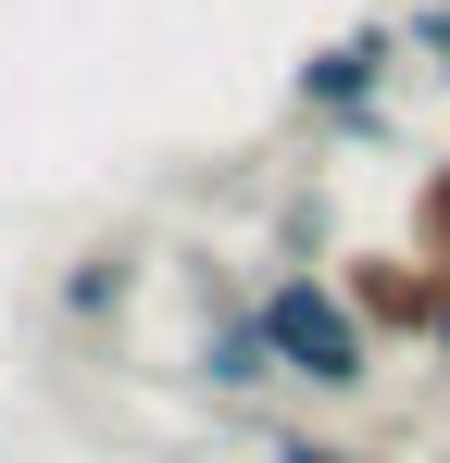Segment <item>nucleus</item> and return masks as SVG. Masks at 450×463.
I'll use <instances>...</instances> for the list:
<instances>
[{"label":"nucleus","mask_w":450,"mask_h":463,"mask_svg":"<svg viewBox=\"0 0 450 463\" xmlns=\"http://www.w3.org/2000/svg\"><path fill=\"white\" fill-rule=\"evenodd\" d=\"M250 301H263V338H276V376L288 388H313V401H363L375 388L388 351H375V326L351 313V288H338L325 263H276Z\"/></svg>","instance_id":"obj_1"},{"label":"nucleus","mask_w":450,"mask_h":463,"mask_svg":"<svg viewBox=\"0 0 450 463\" xmlns=\"http://www.w3.org/2000/svg\"><path fill=\"white\" fill-rule=\"evenodd\" d=\"M400 13L388 25H338V38H313L288 63V113L313 126V138H338V151H363V138H388V88H400Z\"/></svg>","instance_id":"obj_2"},{"label":"nucleus","mask_w":450,"mask_h":463,"mask_svg":"<svg viewBox=\"0 0 450 463\" xmlns=\"http://www.w3.org/2000/svg\"><path fill=\"white\" fill-rule=\"evenodd\" d=\"M325 276L351 288V313H363V326H375V351H426V338H438V301H450V263H426L413 238H363V250H338Z\"/></svg>","instance_id":"obj_3"},{"label":"nucleus","mask_w":450,"mask_h":463,"mask_svg":"<svg viewBox=\"0 0 450 463\" xmlns=\"http://www.w3.org/2000/svg\"><path fill=\"white\" fill-rule=\"evenodd\" d=\"M188 388L201 401H263V388H288L276 376V338H263V301L225 276V263H201V338H188Z\"/></svg>","instance_id":"obj_4"},{"label":"nucleus","mask_w":450,"mask_h":463,"mask_svg":"<svg viewBox=\"0 0 450 463\" xmlns=\"http://www.w3.org/2000/svg\"><path fill=\"white\" fill-rule=\"evenodd\" d=\"M138 238H88V250H63V276H51V313H63L75 338H100V326H126L138 313Z\"/></svg>","instance_id":"obj_5"},{"label":"nucleus","mask_w":450,"mask_h":463,"mask_svg":"<svg viewBox=\"0 0 450 463\" xmlns=\"http://www.w3.org/2000/svg\"><path fill=\"white\" fill-rule=\"evenodd\" d=\"M276 263H338V201H325V175L276 201Z\"/></svg>","instance_id":"obj_6"},{"label":"nucleus","mask_w":450,"mask_h":463,"mask_svg":"<svg viewBox=\"0 0 450 463\" xmlns=\"http://www.w3.org/2000/svg\"><path fill=\"white\" fill-rule=\"evenodd\" d=\"M413 250H426V263H450V163H426V175H413Z\"/></svg>","instance_id":"obj_7"},{"label":"nucleus","mask_w":450,"mask_h":463,"mask_svg":"<svg viewBox=\"0 0 450 463\" xmlns=\"http://www.w3.org/2000/svg\"><path fill=\"white\" fill-rule=\"evenodd\" d=\"M250 451L263 463H375V451H351V439H325V426H263Z\"/></svg>","instance_id":"obj_8"},{"label":"nucleus","mask_w":450,"mask_h":463,"mask_svg":"<svg viewBox=\"0 0 450 463\" xmlns=\"http://www.w3.org/2000/svg\"><path fill=\"white\" fill-rule=\"evenodd\" d=\"M400 51L438 63V88H450V0H413V13H400Z\"/></svg>","instance_id":"obj_9"},{"label":"nucleus","mask_w":450,"mask_h":463,"mask_svg":"<svg viewBox=\"0 0 450 463\" xmlns=\"http://www.w3.org/2000/svg\"><path fill=\"white\" fill-rule=\"evenodd\" d=\"M426 364H450V301H438V338H426Z\"/></svg>","instance_id":"obj_10"}]
</instances>
